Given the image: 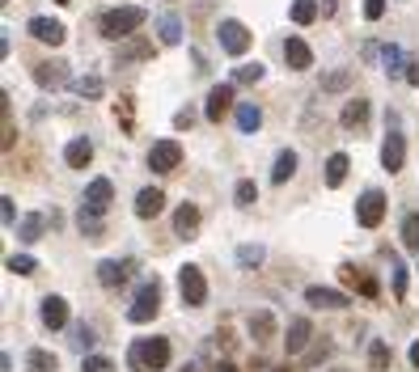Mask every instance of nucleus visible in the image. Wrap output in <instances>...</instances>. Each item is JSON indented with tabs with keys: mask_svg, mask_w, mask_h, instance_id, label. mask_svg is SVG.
I'll return each mask as SVG.
<instances>
[{
	"mask_svg": "<svg viewBox=\"0 0 419 372\" xmlns=\"http://www.w3.org/2000/svg\"><path fill=\"white\" fill-rule=\"evenodd\" d=\"M115 203V186H111V178H93L89 186H85V207L81 211H89V216H102Z\"/></svg>",
	"mask_w": 419,
	"mask_h": 372,
	"instance_id": "nucleus-7",
	"label": "nucleus"
},
{
	"mask_svg": "<svg viewBox=\"0 0 419 372\" xmlns=\"http://www.w3.org/2000/svg\"><path fill=\"white\" fill-rule=\"evenodd\" d=\"M246 326H250V339H254V343H276V317H271L267 309H254Z\"/></svg>",
	"mask_w": 419,
	"mask_h": 372,
	"instance_id": "nucleus-17",
	"label": "nucleus"
},
{
	"mask_svg": "<svg viewBox=\"0 0 419 372\" xmlns=\"http://www.w3.org/2000/svg\"><path fill=\"white\" fill-rule=\"evenodd\" d=\"M318 5H322V13H335V9H339V0H318Z\"/></svg>",
	"mask_w": 419,
	"mask_h": 372,
	"instance_id": "nucleus-48",
	"label": "nucleus"
},
{
	"mask_svg": "<svg viewBox=\"0 0 419 372\" xmlns=\"http://www.w3.org/2000/svg\"><path fill=\"white\" fill-rule=\"evenodd\" d=\"M216 372H237V364H229V359H225V364H216Z\"/></svg>",
	"mask_w": 419,
	"mask_h": 372,
	"instance_id": "nucleus-50",
	"label": "nucleus"
},
{
	"mask_svg": "<svg viewBox=\"0 0 419 372\" xmlns=\"http://www.w3.org/2000/svg\"><path fill=\"white\" fill-rule=\"evenodd\" d=\"M157 30H161V42H166V47H178V42H182V22H178L174 13H166L161 22H157Z\"/></svg>",
	"mask_w": 419,
	"mask_h": 372,
	"instance_id": "nucleus-27",
	"label": "nucleus"
},
{
	"mask_svg": "<svg viewBox=\"0 0 419 372\" xmlns=\"http://www.w3.org/2000/svg\"><path fill=\"white\" fill-rule=\"evenodd\" d=\"M309 339H313V326H309V317H292L280 343H284V351H288V355H301V351L309 347Z\"/></svg>",
	"mask_w": 419,
	"mask_h": 372,
	"instance_id": "nucleus-10",
	"label": "nucleus"
},
{
	"mask_svg": "<svg viewBox=\"0 0 419 372\" xmlns=\"http://www.w3.org/2000/svg\"><path fill=\"white\" fill-rule=\"evenodd\" d=\"M284 60H288V68H292V72H305V68H313V51H309V42H305V38H297V34H292V38L284 42Z\"/></svg>",
	"mask_w": 419,
	"mask_h": 372,
	"instance_id": "nucleus-16",
	"label": "nucleus"
},
{
	"mask_svg": "<svg viewBox=\"0 0 419 372\" xmlns=\"http://www.w3.org/2000/svg\"><path fill=\"white\" fill-rule=\"evenodd\" d=\"M406 85H419V60H406Z\"/></svg>",
	"mask_w": 419,
	"mask_h": 372,
	"instance_id": "nucleus-46",
	"label": "nucleus"
},
{
	"mask_svg": "<svg viewBox=\"0 0 419 372\" xmlns=\"http://www.w3.org/2000/svg\"><path fill=\"white\" fill-rule=\"evenodd\" d=\"M237 262H242V267H258V262H263V245H242Z\"/></svg>",
	"mask_w": 419,
	"mask_h": 372,
	"instance_id": "nucleus-38",
	"label": "nucleus"
},
{
	"mask_svg": "<svg viewBox=\"0 0 419 372\" xmlns=\"http://www.w3.org/2000/svg\"><path fill=\"white\" fill-rule=\"evenodd\" d=\"M263 72H267L263 64H242V68L233 72V81H237V85H254V81H263Z\"/></svg>",
	"mask_w": 419,
	"mask_h": 372,
	"instance_id": "nucleus-35",
	"label": "nucleus"
},
{
	"mask_svg": "<svg viewBox=\"0 0 419 372\" xmlns=\"http://www.w3.org/2000/svg\"><path fill=\"white\" fill-rule=\"evenodd\" d=\"M364 17H369V22H381V17H386V0H364Z\"/></svg>",
	"mask_w": 419,
	"mask_h": 372,
	"instance_id": "nucleus-43",
	"label": "nucleus"
},
{
	"mask_svg": "<svg viewBox=\"0 0 419 372\" xmlns=\"http://www.w3.org/2000/svg\"><path fill=\"white\" fill-rule=\"evenodd\" d=\"M347 170H351L347 156H343V152H331V156H326V186H343Z\"/></svg>",
	"mask_w": 419,
	"mask_h": 372,
	"instance_id": "nucleus-21",
	"label": "nucleus"
},
{
	"mask_svg": "<svg viewBox=\"0 0 419 372\" xmlns=\"http://www.w3.org/2000/svg\"><path fill=\"white\" fill-rule=\"evenodd\" d=\"M42 225H47L42 216H26L22 229H17V237H22V241H38V237H42Z\"/></svg>",
	"mask_w": 419,
	"mask_h": 372,
	"instance_id": "nucleus-34",
	"label": "nucleus"
},
{
	"mask_svg": "<svg viewBox=\"0 0 419 372\" xmlns=\"http://www.w3.org/2000/svg\"><path fill=\"white\" fill-rule=\"evenodd\" d=\"M292 174H297V152L284 148V152L276 156V165H271V182H288Z\"/></svg>",
	"mask_w": 419,
	"mask_h": 372,
	"instance_id": "nucleus-25",
	"label": "nucleus"
},
{
	"mask_svg": "<svg viewBox=\"0 0 419 372\" xmlns=\"http://www.w3.org/2000/svg\"><path fill=\"white\" fill-rule=\"evenodd\" d=\"M305 300L313 305V309H347L351 300H347V292H339V288H305Z\"/></svg>",
	"mask_w": 419,
	"mask_h": 372,
	"instance_id": "nucleus-15",
	"label": "nucleus"
},
{
	"mask_svg": "<svg viewBox=\"0 0 419 372\" xmlns=\"http://www.w3.org/2000/svg\"><path fill=\"white\" fill-rule=\"evenodd\" d=\"M72 89L81 97H102V89H106V85H102V76H81V81H72Z\"/></svg>",
	"mask_w": 419,
	"mask_h": 372,
	"instance_id": "nucleus-33",
	"label": "nucleus"
},
{
	"mask_svg": "<svg viewBox=\"0 0 419 372\" xmlns=\"http://www.w3.org/2000/svg\"><path fill=\"white\" fill-rule=\"evenodd\" d=\"M356 220H360L364 229H377V225L386 220V195H381V191H364V195L356 199Z\"/></svg>",
	"mask_w": 419,
	"mask_h": 372,
	"instance_id": "nucleus-6",
	"label": "nucleus"
},
{
	"mask_svg": "<svg viewBox=\"0 0 419 372\" xmlns=\"http://www.w3.org/2000/svg\"><path fill=\"white\" fill-rule=\"evenodd\" d=\"M0 220H5V229H13V225H17V207H13V199H9V195L0 199Z\"/></svg>",
	"mask_w": 419,
	"mask_h": 372,
	"instance_id": "nucleus-41",
	"label": "nucleus"
},
{
	"mask_svg": "<svg viewBox=\"0 0 419 372\" xmlns=\"http://www.w3.org/2000/svg\"><path fill=\"white\" fill-rule=\"evenodd\" d=\"M72 343H77L81 351H89V347H93V330H89V326H72Z\"/></svg>",
	"mask_w": 419,
	"mask_h": 372,
	"instance_id": "nucleus-42",
	"label": "nucleus"
},
{
	"mask_svg": "<svg viewBox=\"0 0 419 372\" xmlns=\"http://www.w3.org/2000/svg\"><path fill=\"white\" fill-rule=\"evenodd\" d=\"M191 123H195V115H191V111H178V115H174V127H191Z\"/></svg>",
	"mask_w": 419,
	"mask_h": 372,
	"instance_id": "nucleus-47",
	"label": "nucleus"
},
{
	"mask_svg": "<svg viewBox=\"0 0 419 372\" xmlns=\"http://www.w3.org/2000/svg\"><path fill=\"white\" fill-rule=\"evenodd\" d=\"M331 351H335L331 343H318V347L309 351V364H322V359H331Z\"/></svg>",
	"mask_w": 419,
	"mask_h": 372,
	"instance_id": "nucleus-45",
	"label": "nucleus"
},
{
	"mask_svg": "<svg viewBox=\"0 0 419 372\" xmlns=\"http://www.w3.org/2000/svg\"><path fill=\"white\" fill-rule=\"evenodd\" d=\"M5 267H9L13 275H34V271H38V262H34L30 254H13V258L5 262Z\"/></svg>",
	"mask_w": 419,
	"mask_h": 372,
	"instance_id": "nucleus-32",
	"label": "nucleus"
},
{
	"mask_svg": "<svg viewBox=\"0 0 419 372\" xmlns=\"http://www.w3.org/2000/svg\"><path fill=\"white\" fill-rule=\"evenodd\" d=\"M178 161H182V144L178 140H157L148 148V170H157V174H174Z\"/></svg>",
	"mask_w": 419,
	"mask_h": 372,
	"instance_id": "nucleus-4",
	"label": "nucleus"
},
{
	"mask_svg": "<svg viewBox=\"0 0 419 372\" xmlns=\"http://www.w3.org/2000/svg\"><path fill=\"white\" fill-rule=\"evenodd\" d=\"M161 207H166V195L157 191V186H144V191L136 195V216H140V220L161 216Z\"/></svg>",
	"mask_w": 419,
	"mask_h": 372,
	"instance_id": "nucleus-18",
	"label": "nucleus"
},
{
	"mask_svg": "<svg viewBox=\"0 0 419 372\" xmlns=\"http://www.w3.org/2000/svg\"><path fill=\"white\" fill-rule=\"evenodd\" d=\"M64 161H68L72 170H85V165L93 161V140H89V136H77V140H68V148H64Z\"/></svg>",
	"mask_w": 419,
	"mask_h": 372,
	"instance_id": "nucleus-19",
	"label": "nucleus"
},
{
	"mask_svg": "<svg viewBox=\"0 0 419 372\" xmlns=\"http://www.w3.org/2000/svg\"><path fill=\"white\" fill-rule=\"evenodd\" d=\"M56 5H72V0H56Z\"/></svg>",
	"mask_w": 419,
	"mask_h": 372,
	"instance_id": "nucleus-52",
	"label": "nucleus"
},
{
	"mask_svg": "<svg viewBox=\"0 0 419 372\" xmlns=\"http://www.w3.org/2000/svg\"><path fill=\"white\" fill-rule=\"evenodd\" d=\"M369 364H373L377 372H386V368H390V343L373 339V347H369Z\"/></svg>",
	"mask_w": 419,
	"mask_h": 372,
	"instance_id": "nucleus-30",
	"label": "nucleus"
},
{
	"mask_svg": "<svg viewBox=\"0 0 419 372\" xmlns=\"http://www.w3.org/2000/svg\"><path fill=\"white\" fill-rule=\"evenodd\" d=\"M174 229H178V233H182V237H187V233H195V229H199V207H195V203H182V207H178V211H174Z\"/></svg>",
	"mask_w": 419,
	"mask_h": 372,
	"instance_id": "nucleus-24",
	"label": "nucleus"
},
{
	"mask_svg": "<svg viewBox=\"0 0 419 372\" xmlns=\"http://www.w3.org/2000/svg\"><path fill=\"white\" fill-rule=\"evenodd\" d=\"M237 127H242L246 136L258 131V127H263V111H258L254 102H242V106H237Z\"/></svg>",
	"mask_w": 419,
	"mask_h": 372,
	"instance_id": "nucleus-23",
	"label": "nucleus"
},
{
	"mask_svg": "<svg viewBox=\"0 0 419 372\" xmlns=\"http://www.w3.org/2000/svg\"><path fill=\"white\" fill-rule=\"evenodd\" d=\"M347 81H351V72H331L322 81V89H347Z\"/></svg>",
	"mask_w": 419,
	"mask_h": 372,
	"instance_id": "nucleus-44",
	"label": "nucleus"
},
{
	"mask_svg": "<svg viewBox=\"0 0 419 372\" xmlns=\"http://www.w3.org/2000/svg\"><path fill=\"white\" fill-rule=\"evenodd\" d=\"M364 119H369V102H364V97H351V102L343 106V115H339L343 127H360Z\"/></svg>",
	"mask_w": 419,
	"mask_h": 372,
	"instance_id": "nucleus-22",
	"label": "nucleus"
},
{
	"mask_svg": "<svg viewBox=\"0 0 419 372\" xmlns=\"http://www.w3.org/2000/svg\"><path fill=\"white\" fill-rule=\"evenodd\" d=\"M97 280H102V288H119L127 280V267L115 262V258H106V262H97Z\"/></svg>",
	"mask_w": 419,
	"mask_h": 372,
	"instance_id": "nucleus-20",
	"label": "nucleus"
},
{
	"mask_svg": "<svg viewBox=\"0 0 419 372\" xmlns=\"http://www.w3.org/2000/svg\"><path fill=\"white\" fill-rule=\"evenodd\" d=\"M34 81H38L42 89H64V85H68V64L42 60V64H34Z\"/></svg>",
	"mask_w": 419,
	"mask_h": 372,
	"instance_id": "nucleus-12",
	"label": "nucleus"
},
{
	"mask_svg": "<svg viewBox=\"0 0 419 372\" xmlns=\"http://www.w3.org/2000/svg\"><path fill=\"white\" fill-rule=\"evenodd\" d=\"M127 364L136 372H157V368H166L170 364V343L166 339H136L132 351H127Z\"/></svg>",
	"mask_w": 419,
	"mask_h": 372,
	"instance_id": "nucleus-2",
	"label": "nucleus"
},
{
	"mask_svg": "<svg viewBox=\"0 0 419 372\" xmlns=\"http://www.w3.org/2000/svg\"><path fill=\"white\" fill-rule=\"evenodd\" d=\"M26 368H30V372H56V368H60V359L51 355L47 347H34V351L26 355Z\"/></svg>",
	"mask_w": 419,
	"mask_h": 372,
	"instance_id": "nucleus-26",
	"label": "nucleus"
},
{
	"mask_svg": "<svg viewBox=\"0 0 419 372\" xmlns=\"http://www.w3.org/2000/svg\"><path fill=\"white\" fill-rule=\"evenodd\" d=\"M402 161H406V140H402V131H390L386 144H381V165H386L390 174H398Z\"/></svg>",
	"mask_w": 419,
	"mask_h": 372,
	"instance_id": "nucleus-14",
	"label": "nucleus"
},
{
	"mask_svg": "<svg viewBox=\"0 0 419 372\" xmlns=\"http://www.w3.org/2000/svg\"><path fill=\"white\" fill-rule=\"evenodd\" d=\"M402 245L406 250H419V211H411V216L402 220Z\"/></svg>",
	"mask_w": 419,
	"mask_h": 372,
	"instance_id": "nucleus-29",
	"label": "nucleus"
},
{
	"mask_svg": "<svg viewBox=\"0 0 419 372\" xmlns=\"http://www.w3.org/2000/svg\"><path fill=\"white\" fill-rule=\"evenodd\" d=\"M318 0H292V22L297 26H309V22H318Z\"/></svg>",
	"mask_w": 419,
	"mask_h": 372,
	"instance_id": "nucleus-28",
	"label": "nucleus"
},
{
	"mask_svg": "<svg viewBox=\"0 0 419 372\" xmlns=\"http://www.w3.org/2000/svg\"><path fill=\"white\" fill-rule=\"evenodd\" d=\"M157 309H161V284L148 280V284H140V292H136V300L127 309V322L144 326V322H152V317H157Z\"/></svg>",
	"mask_w": 419,
	"mask_h": 372,
	"instance_id": "nucleus-3",
	"label": "nucleus"
},
{
	"mask_svg": "<svg viewBox=\"0 0 419 372\" xmlns=\"http://www.w3.org/2000/svg\"><path fill=\"white\" fill-rule=\"evenodd\" d=\"M148 56H152V42H144V38H136L119 51V60H148Z\"/></svg>",
	"mask_w": 419,
	"mask_h": 372,
	"instance_id": "nucleus-31",
	"label": "nucleus"
},
{
	"mask_svg": "<svg viewBox=\"0 0 419 372\" xmlns=\"http://www.w3.org/2000/svg\"><path fill=\"white\" fill-rule=\"evenodd\" d=\"M182 372H199V368H195V364H187V368H182Z\"/></svg>",
	"mask_w": 419,
	"mask_h": 372,
	"instance_id": "nucleus-51",
	"label": "nucleus"
},
{
	"mask_svg": "<svg viewBox=\"0 0 419 372\" xmlns=\"http://www.w3.org/2000/svg\"><path fill=\"white\" fill-rule=\"evenodd\" d=\"M178 296H182V305H191V309L207 300V280H203L199 267H182V271H178Z\"/></svg>",
	"mask_w": 419,
	"mask_h": 372,
	"instance_id": "nucleus-5",
	"label": "nucleus"
},
{
	"mask_svg": "<svg viewBox=\"0 0 419 372\" xmlns=\"http://www.w3.org/2000/svg\"><path fill=\"white\" fill-rule=\"evenodd\" d=\"M216 38H221V47L229 51V56H246V47H250V30L242 22H233V17H225L216 26Z\"/></svg>",
	"mask_w": 419,
	"mask_h": 372,
	"instance_id": "nucleus-8",
	"label": "nucleus"
},
{
	"mask_svg": "<svg viewBox=\"0 0 419 372\" xmlns=\"http://www.w3.org/2000/svg\"><path fill=\"white\" fill-rule=\"evenodd\" d=\"M38 317H42V326H47V330H60V326H68V300H64V296H42V305H38Z\"/></svg>",
	"mask_w": 419,
	"mask_h": 372,
	"instance_id": "nucleus-11",
	"label": "nucleus"
},
{
	"mask_svg": "<svg viewBox=\"0 0 419 372\" xmlns=\"http://www.w3.org/2000/svg\"><path fill=\"white\" fill-rule=\"evenodd\" d=\"M411 364H415V368H419V339H415V343H411Z\"/></svg>",
	"mask_w": 419,
	"mask_h": 372,
	"instance_id": "nucleus-49",
	"label": "nucleus"
},
{
	"mask_svg": "<svg viewBox=\"0 0 419 372\" xmlns=\"http://www.w3.org/2000/svg\"><path fill=\"white\" fill-rule=\"evenodd\" d=\"M386 72L390 76H406V64H402V51L398 47H386Z\"/></svg>",
	"mask_w": 419,
	"mask_h": 372,
	"instance_id": "nucleus-37",
	"label": "nucleus"
},
{
	"mask_svg": "<svg viewBox=\"0 0 419 372\" xmlns=\"http://www.w3.org/2000/svg\"><path fill=\"white\" fill-rule=\"evenodd\" d=\"M111 368H115V364H111L106 355H89V359L81 364V372H111Z\"/></svg>",
	"mask_w": 419,
	"mask_h": 372,
	"instance_id": "nucleus-40",
	"label": "nucleus"
},
{
	"mask_svg": "<svg viewBox=\"0 0 419 372\" xmlns=\"http://www.w3.org/2000/svg\"><path fill=\"white\" fill-rule=\"evenodd\" d=\"M233 199H237L242 207H250V203H258V186H254L250 178H242V182H237V191H233Z\"/></svg>",
	"mask_w": 419,
	"mask_h": 372,
	"instance_id": "nucleus-36",
	"label": "nucleus"
},
{
	"mask_svg": "<svg viewBox=\"0 0 419 372\" xmlns=\"http://www.w3.org/2000/svg\"><path fill=\"white\" fill-rule=\"evenodd\" d=\"M148 22V13L140 9V5H119V9H111V13H102L97 17V30H102V38H132L140 26Z\"/></svg>",
	"mask_w": 419,
	"mask_h": 372,
	"instance_id": "nucleus-1",
	"label": "nucleus"
},
{
	"mask_svg": "<svg viewBox=\"0 0 419 372\" xmlns=\"http://www.w3.org/2000/svg\"><path fill=\"white\" fill-rule=\"evenodd\" d=\"M390 271H394V296H406V267L398 258H390Z\"/></svg>",
	"mask_w": 419,
	"mask_h": 372,
	"instance_id": "nucleus-39",
	"label": "nucleus"
},
{
	"mask_svg": "<svg viewBox=\"0 0 419 372\" xmlns=\"http://www.w3.org/2000/svg\"><path fill=\"white\" fill-rule=\"evenodd\" d=\"M229 111H233V85H216L212 93H207V106H203V115L212 119V123H221Z\"/></svg>",
	"mask_w": 419,
	"mask_h": 372,
	"instance_id": "nucleus-13",
	"label": "nucleus"
},
{
	"mask_svg": "<svg viewBox=\"0 0 419 372\" xmlns=\"http://www.w3.org/2000/svg\"><path fill=\"white\" fill-rule=\"evenodd\" d=\"M30 38H38V42H47V47H60L64 38H68V30H64V22H56V17H30Z\"/></svg>",
	"mask_w": 419,
	"mask_h": 372,
	"instance_id": "nucleus-9",
	"label": "nucleus"
},
{
	"mask_svg": "<svg viewBox=\"0 0 419 372\" xmlns=\"http://www.w3.org/2000/svg\"><path fill=\"white\" fill-rule=\"evenodd\" d=\"M271 372H288V368H271Z\"/></svg>",
	"mask_w": 419,
	"mask_h": 372,
	"instance_id": "nucleus-53",
	"label": "nucleus"
}]
</instances>
